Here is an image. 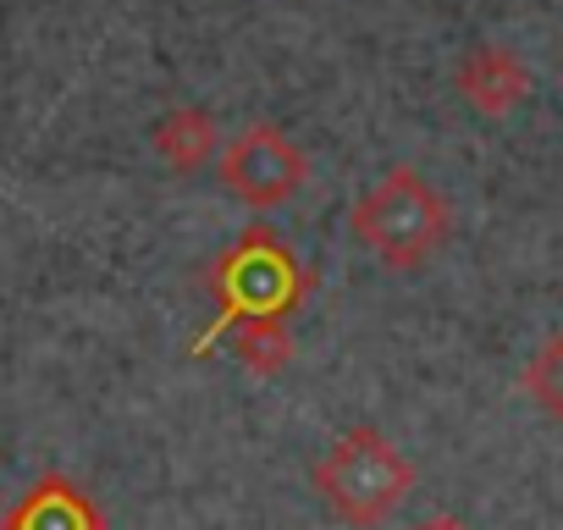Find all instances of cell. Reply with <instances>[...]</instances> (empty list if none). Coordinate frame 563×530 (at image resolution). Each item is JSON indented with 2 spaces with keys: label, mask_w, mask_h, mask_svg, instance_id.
Returning <instances> with one entry per match:
<instances>
[{
  "label": "cell",
  "mask_w": 563,
  "mask_h": 530,
  "mask_svg": "<svg viewBox=\"0 0 563 530\" xmlns=\"http://www.w3.org/2000/svg\"><path fill=\"white\" fill-rule=\"evenodd\" d=\"M354 238L387 265V272H420L453 238V210L442 188L420 166H387L349 216Z\"/></svg>",
  "instance_id": "obj_1"
},
{
  "label": "cell",
  "mask_w": 563,
  "mask_h": 530,
  "mask_svg": "<svg viewBox=\"0 0 563 530\" xmlns=\"http://www.w3.org/2000/svg\"><path fill=\"white\" fill-rule=\"evenodd\" d=\"M316 492L332 508V519L354 530L387 525L404 497L415 492V464L382 426H349L316 464Z\"/></svg>",
  "instance_id": "obj_2"
},
{
  "label": "cell",
  "mask_w": 563,
  "mask_h": 530,
  "mask_svg": "<svg viewBox=\"0 0 563 530\" xmlns=\"http://www.w3.org/2000/svg\"><path fill=\"white\" fill-rule=\"evenodd\" d=\"M210 288H216V321L194 338V354L216 349L238 321L249 316H288L299 299H305V265L282 249L276 232L265 227H249L210 272Z\"/></svg>",
  "instance_id": "obj_3"
},
{
  "label": "cell",
  "mask_w": 563,
  "mask_h": 530,
  "mask_svg": "<svg viewBox=\"0 0 563 530\" xmlns=\"http://www.w3.org/2000/svg\"><path fill=\"white\" fill-rule=\"evenodd\" d=\"M221 188L249 205V210H276L288 205L305 183H310V155L271 122H254L243 128L227 150H221V166H216Z\"/></svg>",
  "instance_id": "obj_4"
},
{
  "label": "cell",
  "mask_w": 563,
  "mask_h": 530,
  "mask_svg": "<svg viewBox=\"0 0 563 530\" xmlns=\"http://www.w3.org/2000/svg\"><path fill=\"white\" fill-rule=\"evenodd\" d=\"M453 89H459V100H464L475 117H508V111L525 106L530 73H525V62H519L514 51H503V45H475V51L459 62Z\"/></svg>",
  "instance_id": "obj_5"
},
{
  "label": "cell",
  "mask_w": 563,
  "mask_h": 530,
  "mask_svg": "<svg viewBox=\"0 0 563 530\" xmlns=\"http://www.w3.org/2000/svg\"><path fill=\"white\" fill-rule=\"evenodd\" d=\"M7 530H106L100 508L67 481V475H45L12 514Z\"/></svg>",
  "instance_id": "obj_6"
},
{
  "label": "cell",
  "mask_w": 563,
  "mask_h": 530,
  "mask_svg": "<svg viewBox=\"0 0 563 530\" xmlns=\"http://www.w3.org/2000/svg\"><path fill=\"white\" fill-rule=\"evenodd\" d=\"M221 150V133H216V117L199 111V106H177L155 122V155L172 166V172H199L210 155Z\"/></svg>",
  "instance_id": "obj_7"
},
{
  "label": "cell",
  "mask_w": 563,
  "mask_h": 530,
  "mask_svg": "<svg viewBox=\"0 0 563 530\" xmlns=\"http://www.w3.org/2000/svg\"><path fill=\"white\" fill-rule=\"evenodd\" d=\"M232 360L249 376H260V382L282 376V371L294 365V332H288V321H282V316H249V321H238L232 327Z\"/></svg>",
  "instance_id": "obj_8"
},
{
  "label": "cell",
  "mask_w": 563,
  "mask_h": 530,
  "mask_svg": "<svg viewBox=\"0 0 563 530\" xmlns=\"http://www.w3.org/2000/svg\"><path fill=\"white\" fill-rule=\"evenodd\" d=\"M525 398H530L552 426H563V332L541 338L536 354L525 360Z\"/></svg>",
  "instance_id": "obj_9"
},
{
  "label": "cell",
  "mask_w": 563,
  "mask_h": 530,
  "mask_svg": "<svg viewBox=\"0 0 563 530\" xmlns=\"http://www.w3.org/2000/svg\"><path fill=\"white\" fill-rule=\"evenodd\" d=\"M409 530H470L459 514H426V519H415Z\"/></svg>",
  "instance_id": "obj_10"
}]
</instances>
